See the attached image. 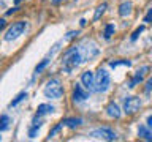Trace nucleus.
<instances>
[{"label":"nucleus","instance_id":"f257e3e1","mask_svg":"<svg viewBox=\"0 0 152 142\" xmlns=\"http://www.w3.org/2000/svg\"><path fill=\"white\" fill-rule=\"evenodd\" d=\"M83 62H86V60H84L83 52H81V47L79 46L70 47L68 51H65L64 59H62V70H64L65 73H70V71H73L75 68H78Z\"/></svg>","mask_w":152,"mask_h":142},{"label":"nucleus","instance_id":"f03ea898","mask_svg":"<svg viewBox=\"0 0 152 142\" xmlns=\"http://www.w3.org/2000/svg\"><path fill=\"white\" fill-rule=\"evenodd\" d=\"M43 93H45L46 98L49 99H60L62 95H64V88H62V84L59 79H51L48 80V84L43 88Z\"/></svg>","mask_w":152,"mask_h":142},{"label":"nucleus","instance_id":"7ed1b4c3","mask_svg":"<svg viewBox=\"0 0 152 142\" xmlns=\"http://www.w3.org/2000/svg\"><path fill=\"white\" fill-rule=\"evenodd\" d=\"M111 85V76L106 70L100 68L95 74V92L97 93H104Z\"/></svg>","mask_w":152,"mask_h":142},{"label":"nucleus","instance_id":"20e7f679","mask_svg":"<svg viewBox=\"0 0 152 142\" xmlns=\"http://www.w3.org/2000/svg\"><path fill=\"white\" fill-rule=\"evenodd\" d=\"M26 27H27V24L24 22V21L14 22L13 25H10V28H8L7 32H5L3 40H5V41H13V40H16V38H19V36H21L22 33H24Z\"/></svg>","mask_w":152,"mask_h":142},{"label":"nucleus","instance_id":"39448f33","mask_svg":"<svg viewBox=\"0 0 152 142\" xmlns=\"http://www.w3.org/2000/svg\"><path fill=\"white\" fill-rule=\"evenodd\" d=\"M90 137L94 139H103V141H116L117 136L111 128H97V130H92L89 133Z\"/></svg>","mask_w":152,"mask_h":142},{"label":"nucleus","instance_id":"423d86ee","mask_svg":"<svg viewBox=\"0 0 152 142\" xmlns=\"http://www.w3.org/2000/svg\"><path fill=\"white\" fill-rule=\"evenodd\" d=\"M141 107V99L138 96H127L124 99V112L127 115H133Z\"/></svg>","mask_w":152,"mask_h":142},{"label":"nucleus","instance_id":"0eeeda50","mask_svg":"<svg viewBox=\"0 0 152 142\" xmlns=\"http://www.w3.org/2000/svg\"><path fill=\"white\" fill-rule=\"evenodd\" d=\"M79 47H81V52H83V55H84V60H86V62L98 55L97 46H95L92 41H89V40H86L83 44H79Z\"/></svg>","mask_w":152,"mask_h":142},{"label":"nucleus","instance_id":"6e6552de","mask_svg":"<svg viewBox=\"0 0 152 142\" xmlns=\"http://www.w3.org/2000/svg\"><path fill=\"white\" fill-rule=\"evenodd\" d=\"M81 84L84 85L86 90H89V93L95 92V74L92 71H84L81 74Z\"/></svg>","mask_w":152,"mask_h":142},{"label":"nucleus","instance_id":"1a4fd4ad","mask_svg":"<svg viewBox=\"0 0 152 142\" xmlns=\"http://www.w3.org/2000/svg\"><path fill=\"white\" fill-rule=\"evenodd\" d=\"M149 70H151V68H149L147 65L141 66V68H140V70H138L136 73H135V76H133V79L130 80V82H128V87H130V88H135V87H136V85L140 84V82H142V79L146 78V74L149 73Z\"/></svg>","mask_w":152,"mask_h":142},{"label":"nucleus","instance_id":"9d476101","mask_svg":"<svg viewBox=\"0 0 152 142\" xmlns=\"http://www.w3.org/2000/svg\"><path fill=\"white\" fill-rule=\"evenodd\" d=\"M83 87H84L83 84H76L75 85V90H73V99H75V103H83V101H86V99L89 98V93L86 92Z\"/></svg>","mask_w":152,"mask_h":142},{"label":"nucleus","instance_id":"9b49d317","mask_svg":"<svg viewBox=\"0 0 152 142\" xmlns=\"http://www.w3.org/2000/svg\"><path fill=\"white\" fill-rule=\"evenodd\" d=\"M41 115H37L33 117V120H32V126H30V130H28V137L30 139H33V137L37 136V133H38V130L41 128V125H43V122H41V118H40Z\"/></svg>","mask_w":152,"mask_h":142},{"label":"nucleus","instance_id":"f8f14e48","mask_svg":"<svg viewBox=\"0 0 152 142\" xmlns=\"http://www.w3.org/2000/svg\"><path fill=\"white\" fill-rule=\"evenodd\" d=\"M106 114L109 117H113V118H119L122 115V112H121V107L117 106L116 103H109L108 106H106Z\"/></svg>","mask_w":152,"mask_h":142},{"label":"nucleus","instance_id":"ddd939ff","mask_svg":"<svg viewBox=\"0 0 152 142\" xmlns=\"http://www.w3.org/2000/svg\"><path fill=\"white\" fill-rule=\"evenodd\" d=\"M138 136H140L141 139H144V141H152V128L140 125L138 126Z\"/></svg>","mask_w":152,"mask_h":142},{"label":"nucleus","instance_id":"4468645a","mask_svg":"<svg viewBox=\"0 0 152 142\" xmlns=\"http://www.w3.org/2000/svg\"><path fill=\"white\" fill-rule=\"evenodd\" d=\"M54 111H56V107L52 106V104L43 103V104H40V106H38L37 114H38V115H46V114H52Z\"/></svg>","mask_w":152,"mask_h":142},{"label":"nucleus","instance_id":"2eb2a0df","mask_svg":"<svg viewBox=\"0 0 152 142\" xmlns=\"http://www.w3.org/2000/svg\"><path fill=\"white\" fill-rule=\"evenodd\" d=\"M130 13H132V2H122L121 7H119V14L122 17H127L130 16Z\"/></svg>","mask_w":152,"mask_h":142},{"label":"nucleus","instance_id":"dca6fc26","mask_svg":"<svg viewBox=\"0 0 152 142\" xmlns=\"http://www.w3.org/2000/svg\"><path fill=\"white\" fill-rule=\"evenodd\" d=\"M62 123L68 128H78V126L83 125V118H75V117L73 118H64Z\"/></svg>","mask_w":152,"mask_h":142},{"label":"nucleus","instance_id":"f3484780","mask_svg":"<svg viewBox=\"0 0 152 142\" xmlns=\"http://www.w3.org/2000/svg\"><path fill=\"white\" fill-rule=\"evenodd\" d=\"M27 96H28V95H27V92H21V93H19V95H18L16 98L13 99L11 103L8 104V107H14V106H18V104L21 103V101H24V99H26Z\"/></svg>","mask_w":152,"mask_h":142},{"label":"nucleus","instance_id":"a211bd4d","mask_svg":"<svg viewBox=\"0 0 152 142\" xmlns=\"http://www.w3.org/2000/svg\"><path fill=\"white\" fill-rule=\"evenodd\" d=\"M8 126H10V117L7 115V114H3L2 118H0V131L5 133L8 130Z\"/></svg>","mask_w":152,"mask_h":142},{"label":"nucleus","instance_id":"6ab92c4d","mask_svg":"<svg viewBox=\"0 0 152 142\" xmlns=\"http://www.w3.org/2000/svg\"><path fill=\"white\" fill-rule=\"evenodd\" d=\"M104 9H106V3H102V5H100V7H98L97 9H95V14H94V21H98V19L103 16Z\"/></svg>","mask_w":152,"mask_h":142},{"label":"nucleus","instance_id":"aec40b11","mask_svg":"<svg viewBox=\"0 0 152 142\" xmlns=\"http://www.w3.org/2000/svg\"><path fill=\"white\" fill-rule=\"evenodd\" d=\"M49 62H51L49 59H45V60H41V63H38V65L35 66V74H40L41 71L45 70L48 65H49Z\"/></svg>","mask_w":152,"mask_h":142},{"label":"nucleus","instance_id":"412c9836","mask_svg":"<svg viewBox=\"0 0 152 142\" xmlns=\"http://www.w3.org/2000/svg\"><path fill=\"white\" fill-rule=\"evenodd\" d=\"M121 65H124V66H132V62H130V60H116V62H109V66H111V68H116V66H121Z\"/></svg>","mask_w":152,"mask_h":142},{"label":"nucleus","instance_id":"4be33fe9","mask_svg":"<svg viewBox=\"0 0 152 142\" xmlns=\"http://www.w3.org/2000/svg\"><path fill=\"white\" fill-rule=\"evenodd\" d=\"M114 30H116V27H114L113 24H108V25L104 27V40H109V38L113 36Z\"/></svg>","mask_w":152,"mask_h":142},{"label":"nucleus","instance_id":"5701e85b","mask_svg":"<svg viewBox=\"0 0 152 142\" xmlns=\"http://www.w3.org/2000/svg\"><path fill=\"white\" fill-rule=\"evenodd\" d=\"M142 32H144V25H140V27H138V28H136V30H135V32H133V33H132V36H130V40H132V41H136V38H138V36H140V33H142Z\"/></svg>","mask_w":152,"mask_h":142},{"label":"nucleus","instance_id":"b1692460","mask_svg":"<svg viewBox=\"0 0 152 142\" xmlns=\"http://www.w3.org/2000/svg\"><path fill=\"white\" fill-rule=\"evenodd\" d=\"M62 126H64V123L60 122V123H57V125H56L54 128H52V130L49 131V139H51V137H54V136L57 134V133L60 131V128H62Z\"/></svg>","mask_w":152,"mask_h":142},{"label":"nucleus","instance_id":"393cba45","mask_svg":"<svg viewBox=\"0 0 152 142\" xmlns=\"http://www.w3.org/2000/svg\"><path fill=\"white\" fill-rule=\"evenodd\" d=\"M151 90H152V78H151V79H147V82H146V88H144L146 95H149V93H151Z\"/></svg>","mask_w":152,"mask_h":142},{"label":"nucleus","instance_id":"a878e982","mask_svg":"<svg viewBox=\"0 0 152 142\" xmlns=\"http://www.w3.org/2000/svg\"><path fill=\"white\" fill-rule=\"evenodd\" d=\"M142 21H144L146 24H151V22H152V8L147 11V14L144 16V19H142Z\"/></svg>","mask_w":152,"mask_h":142},{"label":"nucleus","instance_id":"bb28decb","mask_svg":"<svg viewBox=\"0 0 152 142\" xmlns=\"http://www.w3.org/2000/svg\"><path fill=\"white\" fill-rule=\"evenodd\" d=\"M79 35V32H68V35L65 36V41H70V40H73L75 36H78Z\"/></svg>","mask_w":152,"mask_h":142},{"label":"nucleus","instance_id":"cd10ccee","mask_svg":"<svg viewBox=\"0 0 152 142\" xmlns=\"http://www.w3.org/2000/svg\"><path fill=\"white\" fill-rule=\"evenodd\" d=\"M5 25H7V21H5V19H0V30H3Z\"/></svg>","mask_w":152,"mask_h":142},{"label":"nucleus","instance_id":"c85d7f7f","mask_svg":"<svg viewBox=\"0 0 152 142\" xmlns=\"http://www.w3.org/2000/svg\"><path fill=\"white\" fill-rule=\"evenodd\" d=\"M18 9H19L18 7H14V8H11V9H10V11H7V16H10V14H13L14 11H18Z\"/></svg>","mask_w":152,"mask_h":142},{"label":"nucleus","instance_id":"c756f323","mask_svg":"<svg viewBox=\"0 0 152 142\" xmlns=\"http://www.w3.org/2000/svg\"><path fill=\"white\" fill-rule=\"evenodd\" d=\"M147 126L152 128V115H149V118H147Z\"/></svg>","mask_w":152,"mask_h":142},{"label":"nucleus","instance_id":"7c9ffc66","mask_svg":"<svg viewBox=\"0 0 152 142\" xmlns=\"http://www.w3.org/2000/svg\"><path fill=\"white\" fill-rule=\"evenodd\" d=\"M60 2H64V0H52V5H59Z\"/></svg>","mask_w":152,"mask_h":142},{"label":"nucleus","instance_id":"2f4dec72","mask_svg":"<svg viewBox=\"0 0 152 142\" xmlns=\"http://www.w3.org/2000/svg\"><path fill=\"white\" fill-rule=\"evenodd\" d=\"M21 2H22V0H14V3H16V5H18V3H21Z\"/></svg>","mask_w":152,"mask_h":142},{"label":"nucleus","instance_id":"473e14b6","mask_svg":"<svg viewBox=\"0 0 152 142\" xmlns=\"http://www.w3.org/2000/svg\"><path fill=\"white\" fill-rule=\"evenodd\" d=\"M151 41H152V38H151Z\"/></svg>","mask_w":152,"mask_h":142}]
</instances>
